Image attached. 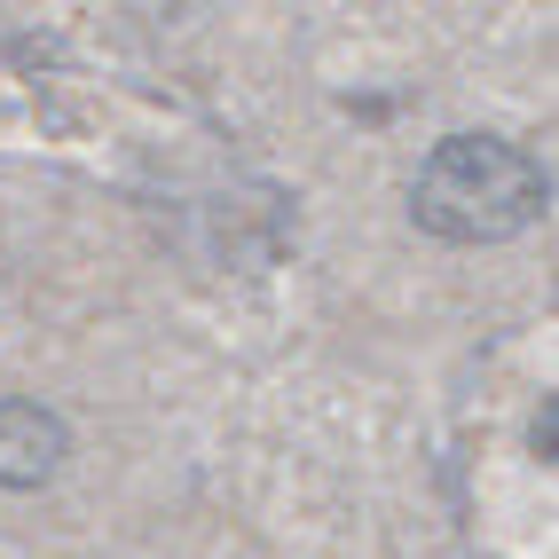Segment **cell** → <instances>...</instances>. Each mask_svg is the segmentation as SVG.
Returning a JSON list of instances; mask_svg holds the SVG:
<instances>
[{
    "label": "cell",
    "mask_w": 559,
    "mask_h": 559,
    "mask_svg": "<svg viewBox=\"0 0 559 559\" xmlns=\"http://www.w3.org/2000/svg\"><path fill=\"white\" fill-rule=\"evenodd\" d=\"M418 229L450 237V245H504L520 229H536L551 213V174L497 134H450L433 142V158L418 166V190H409Z\"/></svg>",
    "instance_id": "obj_1"
},
{
    "label": "cell",
    "mask_w": 559,
    "mask_h": 559,
    "mask_svg": "<svg viewBox=\"0 0 559 559\" xmlns=\"http://www.w3.org/2000/svg\"><path fill=\"white\" fill-rule=\"evenodd\" d=\"M71 457V433L40 402H0V489H48Z\"/></svg>",
    "instance_id": "obj_2"
},
{
    "label": "cell",
    "mask_w": 559,
    "mask_h": 559,
    "mask_svg": "<svg viewBox=\"0 0 559 559\" xmlns=\"http://www.w3.org/2000/svg\"><path fill=\"white\" fill-rule=\"evenodd\" d=\"M536 457H559V394H544V418H536Z\"/></svg>",
    "instance_id": "obj_3"
}]
</instances>
